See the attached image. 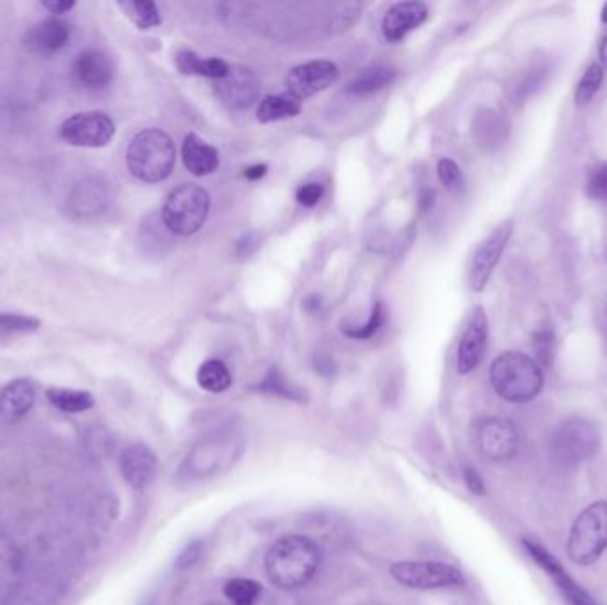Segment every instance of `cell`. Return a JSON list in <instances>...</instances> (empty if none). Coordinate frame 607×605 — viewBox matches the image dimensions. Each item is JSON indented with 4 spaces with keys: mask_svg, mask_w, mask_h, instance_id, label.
I'll return each instance as SVG.
<instances>
[{
    "mask_svg": "<svg viewBox=\"0 0 607 605\" xmlns=\"http://www.w3.org/2000/svg\"><path fill=\"white\" fill-rule=\"evenodd\" d=\"M157 456L146 444L128 446L121 460V474L130 487L135 490H146L157 476Z\"/></svg>",
    "mask_w": 607,
    "mask_h": 605,
    "instance_id": "17",
    "label": "cell"
},
{
    "mask_svg": "<svg viewBox=\"0 0 607 605\" xmlns=\"http://www.w3.org/2000/svg\"><path fill=\"white\" fill-rule=\"evenodd\" d=\"M522 545L528 552L529 558L535 561V565L540 566L545 574L549 575V579L558 586V591L567 600L568 605H599L597 600L588 591L584 590L581 584H577L570 577L567 570L561 566L558 558L552 556L551 552L545 549L542 543L531 540V538H524Z\"/></svg>",
    "mask_w": 607,
    "mask_h": 605,
    "instance_id": "11",
    "label": "cell"
},
{
    "mask_svg": "<svg viewBox=\"0 0 607 605\" xmlns=\"http://www.w3.org/2000/svg\"><path fill=\"white\" fill-rule=\"evenodd\" d=\"M600 22L607 25V2L602 6V11H600Z\"/></svg>",
    "mask_w": 607,
    "mask_h": 605,
    "instance_id": "47",
    "label": "cell"
},
{
    "mask_svg": "<svg viewBox=\"0 0 607 605\" xmlns=\"http://www.w3.org/2000/svg\"><path fill=\"white\" fill-rule=\"evenodd\" d=\"M36 391L29 380H15L0 391V416L6 421H18L34 407Z\"/></svg>",
    "mask_w": 607,
    "mask_h": 605,
    "instance_id": "21",
    "label": "cell"
},
{
    "mask_svg": "<svg viewBox=\"0 0 607 605\" xmlns=\"http://www.w3.org/2000/svg\"><path fill=\"white\" fill-rule=\"evenodd\" d=\"M359 16H361L359 6H345V8L339 9L338 13L334 15V20H332V31H348L359 20Z\"/></svg>",
    "mask_w": 607,
    "mask_h": 605,
    "instance_id": "36",
    "label": "cell"
},
{
    "mask_svg": "<svg viewBox=\"0 0 607 605\" xmlns=\"http://www.w3.org/2000/svg\"><path fill=\"white\" fill-rule=\"evenodd\" d=\"M183 164L194 176L213 174L221 165L219 151L196 134L185 137L182 146Z\"/></svg>",
    "mask_w": 607,
    "mask_h": 605,
    "instance_id": "20",
    "label": "cell"
},
{
    "mask_svg": "<svg viewBox=\"0 0 607 605\" xmlns=\"http://www.w3.org/2000/svg\"><path fill=\"white\" fill-rule=\"evenodd\" d=\"M267 171H269V167L265 164L251 165V167L245 169L244 176L251 181L261 180L267 174Z\"/></svg>",
    "mask_w": 607,
    "mask_h": 605,
    "instance_id": "44",
    "label": "cell"
},
{
    "mask_svg": "<svg viewBox=\"0 0 607 605\" xmlns=\"http://www.w3.org/2000/svg\"><path fill=\"white\" fill-rule=\"evenodd\" d=\"M552 458L565 469H577L599 453L600 430L586 417H570L552 435Z\"/></svg>",
    "mask_w": 607,
    "mask_h": 605,
    "instance_id": "4",
    "label": "cell"
},
{
    "mask_svg": "<svg viewBox=\"0 0 607 605\" xmlns=\"http://www.w3.org/2000/svg\"><path fill=\"white\" fill-rule=\"evenodd\" d=\"M396 581L414 590H441L464 586V574L455 566L437 561H398L391 566Z\"/></svg>",
    "mask_w": 607,
    "mask_h": 605,
    "instance_id": "7",
    "label": "cell"
},
{
    "mask_svg": "<svg viewBox=\"0 0 607 605\" xmlns=\"http://www.w3.org/2000/svg\"><path fill=\"white\" fill-rule=\"evenodd\" d=\"M302 103L299 98L290 95V93H281V95H269L263 98L258 107V121L260 123H274L281 119L295 118L299 116L302 110Z\"/></svg>",
    "mask_w": 607,
    "mask_h": 605,
    "instance_id": "24",
    "label": "cell"
},
{
    "mask_svg": "<svg viewBox=\"0 0 607 605\" xmlns=\"http://www.w3.org/2000/svg\"><path fill=\"white\" fill-rule=\"evenodd\" d=\"M231 382H233V378H231L228 366L217 359L203 362L198 370L199 387L208 393H224L231 387Z\"/></svg>",
    "mask_w": 607,
    "mask_h": 605,
    "instance_id": "27",
    "label": "cell"
},
{
    "mask_svg": "<svg viewBox=\"0 0 607 605\" xmlns=\"http://www.w3.org/2000/svg\"><path fill=\"white\" fill-rule=\"evenodd\" d=\"M215 93L228 109H249L260 96V80L253 70L245 66H229L228 75L215 80Z\"/></svg>",
    "mask_w": 607,
    "mask_h": 605,
    "instance_id": "13",
    "label": "cell"
},
{
    "mask_svg": "<svg viewBox=\"0 0 607 605\" xmlns=\"http://www.w3.org/2000/svg\"><path fill=\"white\" fill-rule=\"evenodd\" d=\"M396 79V70L386 64H373L370 68L361 71L350 84L348 93L355 96H368L377 93L380 89L393 84Z\"/></svg>",
    "mask_w": 607,
    "mask_h": 605,
    "instance_id": "23",
    "label": "cell"
},
{
    "mask_svg": "<svg viewBox=\"0 0 607 605\" xmlns=\"http://www.w3.org/2000/svg\"><path fill=\"white\" fill-rule=\"evenodd\" d=\"M320 559V549L311 538L286 535L272 543L265 556V572L279 590H299L315 577Z\"/></svg>",
    "mask_w": 607,
    "mask_h": 605,
    "instance_id": "1",
    "label": "cell"
},
{
    "mask_svg": "<svg viewBox=\"0 0 607 605\" xmlns=\"http://www.w3.org/2000/svg\"><path fill=\"white\" fill-rule=\"evenodd\" d=\"M71 79L86 91H102L114 80V64L100 50H84L71 63Z\"/></svg>",
    "mask_w": 607,
    "mask_h": 605,
    "instance_id": "16",
    "label": "cell"
},
{
    "mask_svg": "<svg viewBox=\"0 0 607 605\" xmlns=\"http://www.w3.org/2000/svg\"><path fill=\"white\" fill-rule=\"evenodd\" d=\"M47 398L56 409L68 412V414H79L86 412L95 405L93 394L87 391H73V389H48Z\"/></svg>",
    "mask_w": 607,
    "mask_h": 605,
    "instance_id": "26",
    "label": "cell"
},
{
    "mask_svg": "<svg viewBox=\"0 0 607 605\" xmlns=\"http://www.w3.org/2000/svg\"><path fill=\"white\" fill-rule=\"evenodd\" d=\"M176 164V146L171 135L150 128L135 135L127 150L128 171L144 183L167 180Z\"/></svg>",
    "mask_w": 607,
    "mask_h": 605,
    "instance_id": "3",
    "label": "cell"
},
{
    "mask_svg": "<svg viewBox=\"0 0 607 605\" xmlns=\"http://www.w3.org/2000/svg\"><path fill=\"white\" fill-rule=\"evenodd\" d=\"M535 352H537L538 359L544 362L545 366L551 364L552 359V334L549 330H542L538 332L537 338H535Z\"/></svg>",
    "mask_w": 607,
    "mask_h": 605,
    "instance_id": "39",
    "label": "cell"
},
{
    "mask_svg": "<svg viewBox=\"0 0 607 605\" xmlns=\"http://www.w3.org/2000/svg\"><path fill=\"white\" fill-rule=\"evenodd\" d=\"M210 212V196L203 187L185 183L167 196L162 220L173 235L190 236L203 228Z\"/></svg>",
    "mask_w": 607,
    "mask_h": 605,
    "instance_id": "6",
    "label": "cell"
},
{
    "mask_svg": "<svg viewBox=\"0 0 607 605\" xmlns=\"http://www.w3.org/2000/svg\"><path fill=\"white\" fill-rule=\"evenodd\" d=\"M602 82H604V68H602V64H590L586 68V71H584L581 80L577 82L576 93H574L577 107H584V105L592 102L595 95L599 93Z\"/></svg>",
    "mask_w": 607,
    "mask_h": 605,
    "instance_id": "28",
    "label": "cell"
},
{
    "mask_svg": "<svg viewBox=\"0 0 607 605\" xmlns=\"http://www.w3.org/2000/svg\"><path fill=\"white\" fill-rule=\"evenodd\" d=\"M43 8L47 9L50 15L61 16L75 8V2H61V0L54 2L52 0V2H43Z\"/></svg>",
    "mask_w": 607,
    "mask_h": 605,
    "instance_id": "42",
    "label": "cell"
},
{
    "mask_svg": "<svg viewBox=\"0 0 607 605\" xmlns=\"http://www.w3.org/2000/svg\"><path fill=\"white\" fill-rule=\"evenodd\" d=\"M435 194L434 190L423 189L421 190V194H419V208H421V212H430L432 208H434L435 203Z\"/></svg>",
    "mask_w": 607,
    "mask_h": 605,
    "instance_id": "43",
    "label": "cell"
},
{
    "mask_svg": "<svg viewBox=\"0 0 607 605\" xmlns=\"http://www.w3.org/2000/svg\"><path fill=\"white\" fill-rule=\"evenodd\" d=\"M322 307H324V300L322 297H318V295H309L304 300V309L311 313V315H315V313H320L322 311Z\"/></svg>",
    "mask_w": 607,
    "mask_h": 605,
    "instance_id": "45",
    "label": "cell"
},
{
    "mask_svg": "<svg viewBox=\"0 0 607 605\" xmlns=\"http://www.w3.org/2000/svg\"><path fill=\"white\" fill-rule=\"evenodd\" d=\"M121 8L127 11V15L134 20V24L146 31V29H153L162 24V18H160V11H158L157 4L150 2V0H135V2H123Z\"/></svg>",
    "mask_w": 607,
    "mask_h": 605,
    "instance_id": "29",
    "label": "cell"
},
{
    "mask_svg": "<svg viewBox=\"0 0 607 605\" xmlns=\"http://www.w3.org/2000/svg\"><path fill=\"white\" fill-rule=\"evenodd\" d=\"M111 205L109 183L98 176L80 180L68 196V212L75 219L89 220L100 217Z\"/></svg>",
    "mask_w": 607,
    "mask_h": 605,
    "instance_id": "14",
    "label": "cell"
},
{
    "mask_svg": "<svg viewBox=\"0 0 607 605\" xmlns=\"http://www.w3.org/2000/svg\"><path fill=\"white\" fill-rule=\"evenodd\" d=\"M176 66L183 75H199L213 80L224 79L229 71L228 64L221 59H201L198 54L189 50L176 55Z\"/></svg>",
    "mask_w": 607,
    "mask_h": 605,
    "instance_id": "25",
    "label": "cell"
},
{
    "mask_svg": "<svg viewBox=\"0 0 607 605\" xmlns=\"http://www.w3.org/2000/svg\"><path fill=\"white\" fill-rule=\"evenodd\" d=\"M512 233L513 220L506 219L476 247L473 258H471V265H469V277H467L471 290L476 293L485 290V286L489 284L490 277L496 270L497 263L505 252L506 245L512 238Z\"/></svg>",
    "mask_w": 607,
    "mask_h": 605,
    "instance_id": "10",
    "label": "cell"
},
{
    "mask_svg": "<svg viewBox=\"0 0 607 605\" xmlns=\"http://www.w3.org/2000/svg\"><path fill=\"white\" fill-rule=\"evenodd\" d=\"M224 595L233 605H254L261 595V586L251 579H233L224 586Z\"/></svg>",
    "mask_w": 607,
    "mask_h": 605,
    "instance_id": "30",
    "label": "cell"
},
{
    "mask_svg": "<svg viewBox=\"0 0 607 605\" xmlns=\"http://www.w3.org/2000/svg\"><path fill=\"white\" fill-rule=\"evenodd\" d=\"M258 247H260L258 235L247 233V235L242 236L237 242V254L240 258H249L251 254L258 251Z\"/></svg>",
    "mask_w": 607,
    "mask_h": 605,
    "instance_id": "40",
    "label": "cell"
},
{
    "mask_svg": "<svg viewBox=\"0 0 607 605\" xmlns=\"http://www.w3.org/2000/svg\"><path fill=\"white\" fill-rule=\"evenodd\" d=\"M142 251L150 256H164L173 247V233L169 231L162 215L151 213L141 224L139 233Z\"/></svg>",
    "mask_w": 607,
    "mask_h": 605,
    "instance_id": "22",
    "label": "cell"
},
{
    "mask_svg": "<svg viewBox=\"0 0 607 605\" xmlns=\"http://www.w3.org/2000/svg\"><path fill=\"white\" fill-rule=\"evenodd\" d=\"M324 185L320 183H306L297 190V201L300 205L306 206V208H313V206L320 203V199L324 197Z\"/></svg>",
    "mask_w": 607,
    "mask_h": 605,
    "instance_id": "37",
    "label": "cell"
},
{
    "mask_svg": "<svg viewBox=\"0 0 607 605\" xmlns=\"http://www.w3.org/2000/svg\"><path fill=\"white\" fill-rule=\"evenodd\" d=\"M487 343H489V320L483 307H474L473 315L469 318L464 336L458 345L457 368L460 375H467L480 366L487 352Z\"/></svg>",
    "mask_w": 607,
    "mask_h": 605,
    "instance_id": "15",
    "label": "cell"
},
{
    "mask_svg": "<svg viewBox=\"0 0 607 605\" xmlns=\"http://www.w3.org/2000/svg\"><path fill=\"white\" fill-rule=\"evenodd\" d=\"M490 384L503 400L528 403L544 389V371L522 352H505L490 366Z\"/></svg>",
    "mask_w": 607,
    "mask_h": 605,
    "instance_id": "2",
    "label": "cell"
},
{
    "mask_svg": "<svg viewBox=\"0 0 607 605\" xmlns=\"http://www.w3.org/2000/svg\"><path fill=\"white\" fill-rule=\"evenodd\" d=\"M71 32H73L71 24L57 16H52L32 25L29 32L25 34V47L38 55L57 54L70 43Z\"/></svg>",
    "mask_w": 607,
    "mask_h": 605,
    "instance_id": "18",
    "label": "cell"
},
{
    "mask_svg": "<svg viewBox=\"0 0 607 605\" xmlns=\"http://www.w3.org/2000/svg\"><path fill=\"white\" fill-rule=\"evenodd\" d=\"M428 18V8L423 2H398L387 11L382 22L384 38L391 43L405 40L410 32L416 31L419 25L425 24Z\"/></svg>",
    "mask_w": 607,
    "mask_h": 605,
    "instance_id": "19",
    "label": "cell"
},
{
    "mask_svg": "<svg viewBox=\"0 0 607 605\" xmlns=\"http://www.w3.org/2000/svg\"><path fill=\"white\" fill-rule=\"evenodd\" d=\"M201 554H203V543H189V545L182 550V554L178 556V559H176V566H178L180 570H187L190 566H194L198 563Z\"/></svg>",
    "mask_w": 607,
    "mask_h": 605,
    "instance_id": "38",
    "label": "cell"
},
{
    "mask_svg": "<svg viewBox=\"0 0 607 605\" xmlns=\"http://www.w3.org/2000/svg\"><path fill=\"white\" fill-rule=\"evenodd\" d=\"M464 480H466L467 488H469L473 494H485V485H483V480H481L480 474L474 471V469H466V472H464Z\"/></svg>",
    "mask_w": 607,
    "mask_h": 605,
    "instance_id": "41",
    "label": "cell"
},
{
    "mask_svg": "<svg viewBox=\"0 0 607 605\" xmlns=\"http://www.w3.org/2000/svg\"><path fill=\"white\" fill-rule=\"evenodd\" d=\"M437 174H439V180L446 189L450 190L451 194H464L466 192V181H464V174L460 171L457 162H453L450 158H442L439 165H437Z\"/></svg>",
    "mask_w": 607,
    "mask_h": 605,
    "instance_id": "32",
    "label": "cell"
},
{
    "mask_svg": "<svg viewBox=\"0 0 607 605\" xmlns=\"http://www.w3.org/2000/svg\"><path fill=\"white\" fill-rule=\"evenodd\" d=\"M474 442L490 462H508L519 451V432L503 417H483L474 425Z\"/></svg>",
    "mask_w": 607,
    "mask_h": 605,
    "instance_id": "8",
    "label": "cell"
},
{
    "mask_svg": "<svg viewBox=\"0 0 607 605\" xmlns=\"http://www.w3.org/2000/svg\"><path fill=\"white\" fill-rule=\"evenodd\" d=\"M599 57L600 63L604 64V66H607V32L606 34H604V38L600 40Z\"/></svg>",
    "mask_w": 607,
    "mask_h": 605,
    "instance_id": "46",
    "label": "cell"
},
{
    "mask_svg": "<svg viewBox=\"0 0 607 605\" xmlns=\"http://www.w3.org/2000/svg\"><path fill=\"white\" fill-rule=\"evenodd\" d=\"M568 558L576 565L597 563L607 549V503L597 501L581 511L568 536Z\"/></svg>",
    "mask_w": 607,
    "mask_h": 605,
    "instance_id": "5",
    "label": "cell"
},
{
    "mask_svg": "<svg viewBox=\"0 0 607 605\" xmlns=\"http://www.w3.org/2000/svg\"><path fill=\"white\" fill-rule=\"evenodd\" d=\"M260 389L263 393L277 394V396H283L286 400H302V393L299 389H295L292 384H288L276 368L269 371V375L261 382Z\"/></svg>",
    "mask_w": 607,
    "mask_h": 605,
    "instance_id": "34",
    "label": "cell"
},
{
    "mask_svg": "<svg viewBox=\"0 0 607 605\" xmlns=\"http://www.w3.org/2000/svg\"><path fill=\"white\" fill-rule=\"evenodd\" d=\"M41 322L32 316L0 313V339L13 338L18 334H31L40 329Z\"/></svg>",
    "mask_w": 607,
    "mask_h": 605,
    "instance_id": "31",
    "label": "cell"
},
{
    "mask_svg": "<svg viewBox=\"0 0 607 605\" xmlns=\"http://www.w3.org/2000/svg\"><path fill=\"white\" fill-rule=\"evenodd\" d=\"M588 194L595 201L607 203V164L600 165L588 180Z\"/></svg>",
    "mask_w": 607,
    "mask_h": 605,
    "instance_id": "35",
    "label": "cell"
},
{
    "mask_svg": "<svg viewBox=\"0 0 607 605\" xmlns=\"http://www.w3.org/2000/svg\"><path fill=\"white\" fill-rule=\"evenodd\" d=\"M384 320H386V307H384L382 302H377V304L373 306V309H371V315L370 318H368V322L361 325V327H348V329L343 330V332L347 334L348 338L370 339L379 332Z\"/></svg>",
    "mask_w": 607,
    "mask_h": 605,
    "instance_id": "33",
    "label": "cell"
},
{
    "mask_svg": "<svg viewBox=\"0 0 607 605\" xmlns=\"http://www.w3.org/2000/svg\"><path fill=\"white\" fill-rule=\"evenodd\" d=\"M116 134V125L102 110L79 112L61 125V139L79 148H103Z\"/></svg>",
    "mask_w": 607,
    "mask_h": 605,
    "instance_id": "9",
    "label": "cell"
},
{
    "mask_svg": "<svg viewBox=\"0 0 607 605\" xmlns=\"http://www.w3.org/2000/svg\"><path fill=\"white\" fill-rule=\"evenodd\" d=\"M339 68L331 61H309L295 66L286 77V93L304 102L309 96L322 93L336 84Z\"/></svg>",
    "mask_w": 607,
    "mask_h": 605,
    "instance_id": "12",
    "label": "cell"
}]
</instances>
